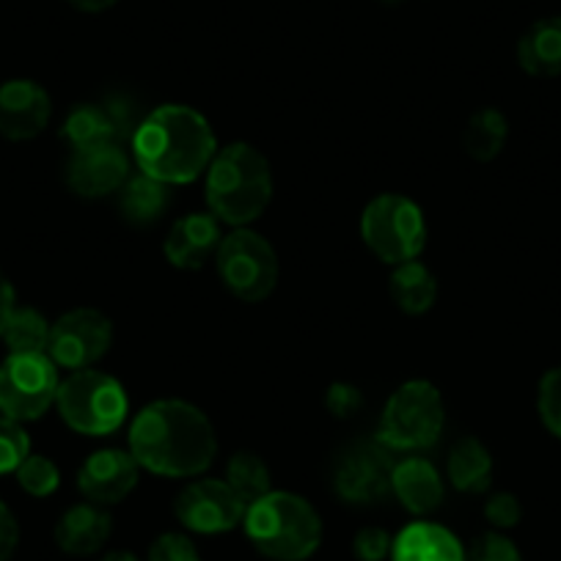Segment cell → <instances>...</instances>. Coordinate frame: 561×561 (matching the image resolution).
Masks as SVG:
<instances>
[{
  "mask_svg": "<svg viewBox=\"0 0 561 561\" xmlns=\"http://www.w3.org/2000/svg\"><path fill=\"white\" fill-rule=\"evenodd\" d=\"M50 328L53 325L45 320L42 311L31 309V306H18L0 339L7 342L9 353H47Z\"/></svg>",
  "mask_w": 561,
  "mask_h": 561,
  "instance_id": "obj_26",
  "label": "cell"
},
{
  "mask_svg": "<svg viewBox=\"0 0 561 561\" xmlns=\"http://www.w3.org/2000/svg\"><path fill=\"white\" fill-rule=\"evenodd\" d=\"M446 471H449L451 488L460 493H484L493 482V457L482 440L466 435L451 446Z\"/></svg>",
  "mask_w": 561,
  "mask_h": 561,
  "instance_id": "obj_24",
  "label": "cell"
},
{
  "mask_svg": "<svg viewBox=\"0 0 561 561\" xmlns=\"http://www.w3.org/2000/svg\"><path fill=\"white\" fill-rule=\"evenodd\" d=\"M113 344V322L96 309H72L50 328L47 355L61 369H91Z\"/></svg>",
  "mask_w": 561,
  "mask_h": 561,
  "instance_id": "obj_10",
  "label": "cell"
},
{
  "mask_svg": "<svg viewBox=\"0 0 561 561\" xmlns=\"http://www.w3.org/2000/svg\"><path fill=\"white\" fill-rule=\"evenodd\" d=\"M393 537L380 526H366L355 534L353 553L358 561H386L391 556Z\"/></svg>",
  "mask_w": 561,
  "mask_h": 561,
  "instance_id": "obj_33",
  "label": "cell"
},
{
  "mask_svg": "<svg viewBox=\"0 0 561 561\" xmlns=\"http://www.w3.org/2000/svg\"><path fill=\"white\" fill-rule=\"evenodd\" d=\"M466 561H523V556L506 534L484 531L468 545Z\"/></svg>",
  "mask_w": 561,
  "mask_h": 561,
  "instance_id": "obj_31",
  "label": "cell"
},
{
  "mask_svg": "<svg viewBox=\"0 0 561 561\" xmlns=\"http://www.w3.org/2000/svg\"><path fill=\"white\" fill-rule=\"evenodd\" d=\"M446 424L444 397L430 380H410L391 393L380 415L377 438L386 449L415 451L438 444Z\"/></svg>",
  "mask_w": 561,
  "mask_h": 561,
  "instance_id": "obj_6",
  "label": "cell"
},
{
  "mask_svg": "<svg viewBox=\"0 0 561 561\" xmlns=\"http://www.w3.org/2000/svg\"><path fill=\"white\" fill-rule=\"evenodd\" d=\"M171 207L169 185L160 180H152L144 171L129 174L127 182L118 187V209H122L124 220L135 226L158 224Z\"/></svg>",
  "mask_w": 561,
  "mask_h": 561,
  "instance_id": "obj_22",
  "label": "cell"
},
{
  "mask_svg": "<svg viewBox=\"0 0 561 561\" xmlns=\"http://www.w3.org/2000/svg\"><path fill=\"white\" fill-rule=\"evenodd\" d=\"M517 64L534 78L561 75V18H542L517 42Z\"/></svg>",
  "mask_w": 561,
  "mask_h": 561,
  "instance_id": "obj_21",
  "label": "cell"
},
{
  "mask_svg": "<svg viewBox=\"0 0 561 561\" xmlns=\"http://www.w3.org/2000/svg\"><path fill=\"white\" fill-rule=\"evenodd\" d=\"M226 482L240 495L245 506H251L253 501H259L262 495H267L273 490L270 488L273 479H270L267 462L259 455H253V451H237L231 457L229 466H226Z\"/></svg>",
  "mask_w": 561,
  "mask_h": 561,
  "instance_id": "obj_27",
  "label": "cell"
},
{
  "mask_svg": "<svg viewBox=\"0 0 561 561\" xmlns=\"http://www.w3.org/2000/svg\"><path fill=\"white\" fill-rule=\"evenodd\" d=\"M484 517H488V523L495 531L515 528L523 517L520 499L515 493H493L488 499V504H484Z\"/></svg>",
  "mask_w": 561,
  "mask_h": 561,
  "instance_id": "obj_34",
  "label": "cell"
},
{
  "mask_svg": "<svg viewBox=\"0 0 561 561\" xmlns=\"http://www.w3.org/2000/svg\"><path fill=\"white\" fill-rule=\"evenodd\" d=\"M56 408L69 430L102 438L122 430L129 413V399L116 377L96 369H78L69 371L58 386Z\"/></svg>",
  "mask_w": 561,
  "mask_h": 561,
  "instance_id": "obj_5",
  "label": "cell"
},
{
  "mask_svg": "<svg viewBox=\"0 0 561 561\" xmlns=\"http://www.w3.org/2000/svg\"><path fill=\"white\" fill-rule=\"evenodd\" d=\"M248 506L226 479H198L174 501V515L193 534H226L245 517Z\"/></svg>",
  "mask_w": 561,
  "mask_h": 561,
  "instance_id": "obj_11",
  "label": "cell"
},
{
  "mask_svg": "<svg viewBox=\"0 0 561 561\" xmlns=\"http://www.w3.org/2000/svg\"><path fill=\"white\" fill-rule=\"evenodd\" d=\"M58 366L47 353H9L0 364V413L9 419L36 421L56 404Z\"/></svg>",
  "mask_w": 561,
  "mask_h": 561,
  "instance_id": "obj_9",
  "label": "cell"
},
{
  "mask_svg": "<svg viewBox=\"0 0 561 561\" xmlns=\"http://www.w3.org/2000/svg\"><path fill=\"white\" fill-rule=\"evenodd\" d=\"M537 410L545 430L561 440V366H553L542 375L537 388Z\"/></svg>",
  "mask_w": 561,
  "mask_h": 561,
  "instance_id": "obj_30",
  "label": "cell"
},
{
  "mask_svg": "<svg viewBox=\"0 0 561 561\" xmlns=\"http://www.w3.org/2000/svg\"><path fill=\"white\" fill-rule=\"evenodd\" d=\"M220 224L213 213H191L174 220L163 242V253L174 267L202 270L218 253Z\"/></svg>",
  "mask_w": 561,
  "mask_h": 561,
  "instance_id": "obj_16",
  "label": "cell"
},
{
  "mask_svg": "<svg viewBox=\"0 0 561 561\" xmlns=\"http://www.w3.org/2000/svg\"><path fill=\"white\" fill-rule=\"evenodd\" d=\"M393 462L382 444H353L336 462L333 488L347 504H377L391 493Z\"/></svg>",
  "mask_w": 561,
  "mask_h": 561,
  "instance_id": "obj_12",
  "label": "cell"
},
{
  "mask_svg": "<svg viewBox=\"0 0 561 561\" xmlns=\"http://www.w3.org/2000/svg\"><path fill=\"white\" fill-rule=\"evenodd\" d=\"M20 488L25 490L34 499H47L58 490L61 484V471H58L56 462L45 455H28L23 462H20L18 471Z\"/></svg>",
  "mask_w": 561,
  "mask_h": 561,
  "instance_id": "obj_28",
  "label": "cell"
},
{
  "mask_svg": "<svg viewBox=\"0 0 561 561\" xmlns=\"http://www.w3.org/2000/svg\"><path fill=\"white\" fill-rule=\"evenodd\" d=\"M133 174L127 152L122 144H102V147L78 149L67 163L69 191L83 198H102L118 193V187Z\"/></svg>",
  "mask_w": 561,
  "mask_h": 561,
  "instance_id": "obj_14",
  "label": "cell"
},
{
  "mask_svg": "<svg viewBox=\"0 0 561 561\" xmlns=\"http://www.w3.org/2000/svg\"><path fill=\"white\" fill-rule=\"evenodd\" d=\"M248 539L273 561H306L322 542V520L304 495L270 490L242 517Z\"/></svg>",
  "mask_w": 561,
  "mask_h": 561,
  "instance_id": "obj_4",
  "label": "cell"
},
{
  "mask_svg": "<svg viewBox=\"0 0 561 561\" xmlns=\"http://www.w3.org/2000/svg\"><path fill=\"white\" fill-rule=\"evenodd\" d=\"M138 169L165 185H187L209 169L218 138L198 111L187 105H160L129 135Z\"/></svg>",
  "mask_w": 561,
  "mask_h": 561,
  "instance_id": "obj_2",
  "label": "cell"
},
{
  "mask_svg": "<svg viewBox=\"0 0 561 561\" xmlns=\"http://www.w3.org/2000/svg\"><path fill=\"white\" fill-rule=\"evenodd\" d=\"M14 309H18V295H14L9 275L0 270V336H3V328H7L9 317H12Z\"/></svg>",
  "mask_w": 561,
  "mask_h": 561,
  "instance_id": "obj_37",
  "label": "cell"
},
{
  "mask_svg": "<svg viewBox=\"0 0 561 561\" xmlns=\"http://www.w3.org/2000/svg\"><path fill=\"white\" fill-rule=\"evenodd\" d=\"M53 100L45 85L28 78L0 83V138L31 140L50 124Z\"/></svg>",
  "mask_w": 561,
  "mask_h": 561,
  "instance_id": "obj_13",
  "label": "cell"
},
{
  "mask_svg": "<svg viewBox=\"0 0 561 561\" xmlns=\"http://www.w3.org/2000/svg\"><path fill=\"white\" fill-rule=\"evenodd\" d=\"M391 493L410 515H430L444 504L446 490L433 462L424 457H408L402 462H393Z\"/></svg>",
  "mask_w": 561,
  "mask_h": 561,
  "instance_id": "obj_19",
  "label": "cell"
},
{
  "mask_svg": "<svg viewBox=\"0 0 561 561\" xmlns=\"http://www.w3.org/2000/svg\"><path fill=\"white\" fill-rule=\"evenodd\" d=\"M31 455V438L23 424L0 413V477L14 473Z\"/></svg>",
  "mask_w": 561,
  "mask_h": 561,
  "instance_id": "obj_29",
  "label": "cell"
},
{
  "mask_svg": "<svg viewBox=\"0 0 561 561\" xmlns=\"http://www.w3.org/2000/svg\"><path fill=\"white\" fill-rule=\"evenodd\" d=\"M388 293L404 314H427L438 300V278L430 273L427 264L413 259V262H402L393 267Z\"/></svg>",
  "mask_w": 561,
  "mask_h": 561,
  "instance_id": "obj_23",
  "label": "cell"
},
{
  "mask_svg": "<svg viewBox=\"0 0 561 561\" xmlns=\"http://www.w3.org/2000/svg\"><path fill=\"white\" fill-rule=\"evenodd\" d=\"M215 267L226 289L245 304H262L278 284L275 248L259 231L245 229V226L220 240Z\"/></svg>",
  "mask_w": 561,
  "mask_h": 561,
  "instance_id": "obj_8",
  "label": "cell"
},
{
  "mask_svg": "<svg viewBox=\"0 0 561 561\" xmlns=\"http://www.w3.org/2000/svg\"><path fill=\"white\" fill-rule=\"evenodd\" d=\"M273 171L256 147L237 140L220 149L207 169V207L224 224L242 229L267 209Z\"/></svg>",
  "mask_w": 561,
  "mask_h": 561,
  "instance_id": "obj_3",
  "label": "cell"
},
{
  "mask_svg": "<svg viewBox=\"0 0 561 561\" xmlns=\"http://www.w3.org/2000/svg\"><path fill=\"white\" fill-rule=\"evenodd\" d=\"M510 138V122L495 107H482L468 118V127L462 133V147L479 163H490L501 154Z\"/></svg>",
  "mask_w": 561,
  "mask_h": 561,
  "instance_id": "obj_25",
  "label": "cell"
},
{
  "mask_svg": "<svg viewBox=\"0 0 561 561\" xmlns=\"http://www.w3.org/2000/svg\"><path fill=\"white\" fill-rule=\"evenodd\" d=\"M391 561H466V548L440 523L415 520L393 537Z\"/></svg>",
  "mask_w": 561,
  "mask_h": 561,
  "instance_id": "obj_20",
  "label": "cell"
},
{
  "mask_svg": "<svg viewBox=\"0 0 561 561\" xmlns=\"http://www.w3.org/2000/svg\"><path fill=\"white\" fill-rule=\"evenodd\" d=\"M20 545V523L14 512L0 501V561H12Z\"/></svg>",
  "mask_w": 561,
  "mask_h": 561,
  "instance_id": "obj_36",
  "label": "cell"
},
{
  "mask_svg": "<svg viewBox=\"0 0 561 561\" xmlns=\"http://www.w3.org/2000/svg\"><path fill=\"white\" fill-rule=\"evenodd\" d=\"M67 3L72 9H78V12L100 14V12H107L111 7H116L118 0H67Z\"/></svg>",
  "mask_w": 561,
  "mask_h": 561,
  "instance_id": "obj_38",
  "label": "cell"
},
{
  "mask_svg": "<svg viewBox=\"0 0 561 561\" xmlns=\"http://www.w3.org/2000/svg\"><path fill=\"white\" fill-rule=\"evenodd\" d=\"M127 124H133V116H129V111L124 113L122 105L80 102L64 118V138L72 147V152L102 147V144H122V138L127 135V129H124Z\"/></svg>",
  "mask_w": 561,
  "mask_h": 561,
  "instance_id": "obj_17",
  "label": "cell"
},
{
  "mask_svg": "<svg viewBox=\"0 0 561 561\" xmlns=\"http://www.w3.org/2000/svg\"><path fill=\"white\" fill-rule=\"evenodd\" d=\"M360 404H364V397H360L358 388L350 386V382H333L325 391V408L331 410L336 419H353L360 410Z\"/></svg>",
  "mask_w": 561,
  "mask_h": 561,
  "instance_id": "obj_35",
  "label": "cell"
},
{
  "mask_svg": "<svg viewBox=\"0 0 561 561\" xmlns=\"http://www.w3.org/2000/svg\"><path fill=\"white\" fill-rule=\"evenodd\" d=\"M129 455L140 468L165 479L207 471L218 455L213 421L185 399H158L129 424Z\"/></svg>",
  "mask_w": 561,
  "mask_h": 561,
  "instance_id": "obj_1",
  "label": "cell"
},
{
  "mask_svg": "<svg viewBox=\"0 0 561 561\" xmlns=\"http://www.w3.org/2000/svg\"><path fill=\"white\" fill-rule=\"evenodd\" d=\"M138 477L140 466L129 451L100 449L80 466L78 490L91 504L113 506L133 493Z\"/></svg>",
  "mask_w": 561,
  "mask_h": 561,
  "instance_id": "obj_15",
  "label": "cell"
},
{
  "mask_svg": "<svg viewBox=\"0 0 561 561\" xmlns=\"http://www.w3.org/2000/svg\"><path fill=\"white\" fill-rule=\"evenodd\" d=\"M147 561H202V556L187 534L165 531L149 545Z\"/></svg>",
  "mask_w": 561,
  "mask_h": 561,
  "instance_id": "obj_32",
  "label": "cell"
},
{
  "mask_svg": "<svg viewBox=\"0 0 561 561\" xmlns=\"http://www.w3.org/2000/svg\"><path fill=\"white\" fill-rule=\"evenodd\" d=\"M100 561H138V556L129 553V550H111V553L102 556Z\"/></svg>",
  "mask_w": 561,
  "mask_h": 561,
  "instance_id": "obj_39",
  "label": "cell"
},
{
  "mask_svg": "<svg viewBox=\"0 0 561 561\" xmlns=\"http://www.w3.org/2000/svg\"><path fill=\"white\" fill-rule=\"evenodd\" d=\"M360 237L366 248L386 264L419 259L427 245V220L413 198L402 193H380L360 215Z\"/></svg>",
  "mask_w": 561,
  "mask_h": 561,
  "instance_id": "obj_7",
  "label": "cell"
},
{
  "mask_svg": "<svg viewBox=\"0 0 561 561\" xmlns=\"http://www.w3.org/2000/svg\"><path fill=\"white\" fill-rule=\"evenodd\" d=\"M113 520L105 512V506L100 504H75L58 517L56 523V545L67 556H94L105 548V542L111 539Z\"/></svg>",
  "mask_w": 561,
  "mask_h": 561,
  "instance_id": "obj_18",
  "label": "cell"
}]
</instances>
